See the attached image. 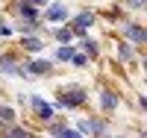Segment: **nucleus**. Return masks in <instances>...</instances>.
Instances as JSON below:
<instances>
[{
    "label": "nucleus",
    "instance_id": "0eeeda50",
    "mask_svg": "<svg viewBox=\"0 0 147 138\" xmlns=\"http://www.w3.org/2000/svg\"><path fill=\"white\" fill-rule=\"evenodd\" d=\"M30 103H32V109L38 112L41 118H53V106H47L41 97H30Z\"/></svg>",
    "mask_w": 147,
    "mask_h": 138
},
{
    "label": "nucleus",
    "instance_id": "423d86ee",
    "mask_svg": "<svg viewBox=\"0 0 147 138\" xmlns=\"http://www.w3.org/2000/svg\"><path fill=\"white\" fill-rule=\"evenodd\" d=\"M124 32H127L136 44H144V41H147V32L138 27V24H127V27H124Z\"/></svg>",
    "mask_w": 147,
    "mask_h": 138
},
{
    "label": "nucleus",
    "instance_id": "dca6fc26",
    "mask_svg": "<svg viewBox=\"0 0 147 138\" xmlns=\"http://www.w3.org/2000/svg\"><path fill=\"white\" fill-rule=\"evenodd\" d=\"M32 30H35V21H24L21 24V32H32Z\"/></svg>",
    "mask_w": 147,
    "mask_h": 138
},
{
    "label": "nucleus",
    "instance_id": "7ed1b4c3",
    "mask_svg": "<svg viewBox=\"0 0 147 138\" xmlns=\"http://www.w3.org/2000/svg\"><path fill=\"white\" fill-rule=\"evenodd\" d=\"M0 71L9 73V77H24V68H21L12 56H3V59H0Z\"/></svg>",
    "mask_w": 147,
    "mask_h": 138
},
{
    "label": "nucleus",
    "instance_id": "6e6552de",
    "mask_svg": "<svg viewBox=\"0 0 147 138\" xmlns=\"http://www.w3.org/2000/svg\"><path fill=\"white\" fill-rule=\"evenodd\" d=\"M65 18H68L65 6H50V9H47V21H65Z\"/></svg>",
    "mask_w": 147,
    "mask_h": 138
},
{
    "label": "nucleus",
    "instance_id": "9d476101",
    "mask_svg": "<svg viewBox=\"0 0 147 138\" xmlns=\"http://www.w3.org/2000/svg\"><path fill=\"white\" fill-rule=\"evenodd\" d=\"M50 132H53V135H65V138H77V129L65 127V123H53V127H50Z\"/></svg>",
    "mask_w": 147,
    "mask_h": 138
},
{
    "label": "nucleus",
    "instance_id": "ddd939ff",
    "mask_svg": "<svg viewBox=\"0 0 147 138\" xmlns=\"http://www.w3.org/2000/svg\"><path fill=\"white\" fill-rule=\"evenodd\" d=\"M71 56H74V47H68V44L56 50V59H62V62H71Z\"/></svg>",
    "mask_w": 147,
    "mask_h": 138
},
{
    "label": "nucleus",
    "instance_id": "2eb2a0df",
    "mask_svg": "<svg viewBox=\"0 0 147 138\" xmlns=\"http://www.w3.org/2000/svg\"><path fill=\"white\" fill-rule=\"evenodd\" d=\"M56 38L62 41V44H65V41H71V30H56Z\"/></svg>",
    "mask_w": 147,
    "mask_h": 138
},
{
    "label": "nucleus",
    "instance_id": "4be33fe9",
    "mask_svg": "<svg viewBox=\"0 0 147 138\" xmlns=\"http://www.w3.org/2000/svg\"><path fill=\"white\" fill-rule=\"evenodd\" d=\"M30 3H32V6H41V3H47V0H30Z\"/></svg>",
    "mask_w": 147,
    "mask_h": 138
},
{
    "label": "nucleus",
    "instance_id": "39448f33",
    "mask_svg": "<svg viewBox=\"0 0 147 138\" xmlns=\"http://www.w3.org/2000/svg\"><path fill=\"white\" fill-rule=\"evenodd\" d=\"M82 100H85V91H82V88H71V91L62 94V100H59V103H62V106H80Z\"/></svg>",
    "mask_w": 147,
    "mask_h": 138
},
{
    "label": "nucleus",
    "instance_id": "a211bd4d",
    "mask_svg": "<svg viewBox=\"0 0 147 138\" xmlns=\"http://www.w3.org/2000/svg\"><path fill=\"white\" fill-rule=\"evenodd\" d=\"M82 47H85V50H88V56H97V44H94V41H85Z\"/></svg>",
    "mask_w": 147,
    "mask_h": 138
},
{
    "label": "nucleus",
    "instance_id": "f03ea898",
    "mask_svg": "<svg viewBox=\"0 0 147 138\" xmlns=\"http://www.w3.org/2000/svg\"><path fill=\"white\" fill-rule=\"evenodd\" d=\"M38 73H50V62H30V65H24V77H38Z\"/></svg>",
    "mask_w": 147,
    "mask_h": 138
},
{
    "label": "nucleus",
    "instance_id": "4468645a",
    "mask_svg": "<svg viewBox=\"0 0 147 138\" xmlns=\"http://www.w3.org/2000/svg\"><path fill=\"white\" fill-rule=\"evenodd\" d=\"M24 47L27 50H41V41L38 38H24Z\"/></svg>",
    "mask_w": 147,
    "mask_h": 138
},
{
    "label": "nucleus",
    "instance_id": "412c9836",
    "mask_svg": "<svg viewBox=\"0 0 147 138\" xmlns=\"http://www.w3.org/2000/svg\"><path fill=\"white\" fill-rule=\"evenodd\" d=\"M71 62H74V65H85V56H77V53H74V56H71Z\"/></svg>",
    "mask_w": 147,
    "mask_h": 138
},
{
    "label": "nucleus",
    "instance_id": "9b49d317",
    "mask_svg": "<svg viewBox=\"0 0 147 138\" xmlns=\"http://www.w3.org/2000/svg\"><path fill=\"white\" fill-rule=\"evenodd\" d=\"M12 120H15V112L6 109V106H0V123H3V127H9Z\"/></svg>",
    "mask_w": 147,
    "mask_h": 138
},
{
    "label": "nucleus",
    "instance_id": "f3484780",
    "mask_svg": "<svg viewBox=\"0 0 147 138\" xmlns=\"http://www.w3.org/2000/svg\"><path fill=\"white\" fill-rule=\"evenodd\" d=\"M121 59H124V62H129V59H132V50H129L127 44H124V47H121Z\"/></svg>",
    "mask_w": 147,
    "mask_h": 138
},
{
    "label": "nucleus",
    "instance_id": "6ab92c4d",
    "mask_svg": "<svg viewBox=\"0 0 147 138\" xmlns=\"http://www.w3.org/2000/svg\"><path fill=\"white\" fill-rule=\"evenodd\" d=\"M124 3H127L129 9H141V6H144V0H124Z\"/></svg>",
    "mask_w": 147,
    "mask_h": 138
},
{
    "label": "nucleus",
    "instance_id": "aec40b11",
    "mask_svg": "<svg viewBox=\"0 0 147 138\" xmlns=\"http://www.w3.org/2000/svg\"><path fill=\"white\" fill-rule=\"evenodd\" d=\"M9 32H12V27H9L6 21H0V35H9Z\"/></svg>",
    "mask_w": 147,
    "mask_h": 138
},
{
    "label": "nucleus",
    "instance_id": "1a4fd4ad",
    "mask_svg": "<svg viewBox=\"0 0 147 138\" xmlns=\"http://www.w3.org/2000/svg\"><path fill=\"white\" fill-rule=\"evenodd\" d=\"M18 12H21V18H27V21H35V6L30 3V0L18 3Z\"/></svg>",
    "mask_w": 147,
    "mask_h": 138
},
{
    "label": "nucleus",
    "instance_id": "f257e3e1",
    "mask_svg": "<svg viewBox=\"0 0 147 138\" xmlns=\"http://www.w3.org/2000/svg\"><path fill=\"white\" fill-rule=\"evenodd\" d=\"M77 132H85V135H103V132H106V127H103L100 120L85 118V120H80V123H77Z\"/></svg>",
    "mask_w": 147,
    "mask_h": 138
},
{
    "label": "nucleus",
    "instance_id": "f8f14e48",
    "mask_svg": "<svg viewBox=\"0 0 147 138\" xmlns=\"http://www.w3.org/2000/svg\"><path fill=\"white\" fill-rule=\"evenodd\" d=\"M118 106V97L112 91H103V109H115Z\"/></svg>",
    "mask_w": 147,
    "mask_h": 138
},
{
    "label": "nucleus",
    "instance_id": "20e7f679",
    "mask_svg": "<svg viewBox=\"0 0 147 138\" xmlns=\"http://www.w3.org/2000/svg\"><path fill=\"white\" fill-rule=\"evenodd\" d=\"M91 24H94V15H91V12H82V15H77V18H74V30H71V32L82 35L85 30L91 27Z\"/></svg>",
    "mask_w": 147,
    "mask_h": 138
}]
</instances>
